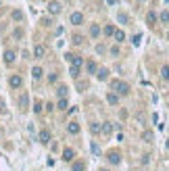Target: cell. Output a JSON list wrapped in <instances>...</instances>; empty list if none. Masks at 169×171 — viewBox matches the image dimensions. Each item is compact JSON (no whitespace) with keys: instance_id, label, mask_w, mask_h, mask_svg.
<instances>
[{"instance_id":"obj_16","label":"cell","mask_w":169,"mask_h":171,"mask_svg":"<svg viewBox=\"0 0 169 171\" xmlns=\"http://www.w3.org/2000/svg\"><path fill=\"white\" fill-rule=\"evenodd\" d=\"M102 134H105V136H111L113 134V123H109V121H106V123H102Z\"/></svg>"},{"instance_id":"obj_39","label":"cell","mask_w":169,"mask_h":171,"mask_svg":"<svg viewBox=\"0 0 169 171\" xmlns=\"http://www.w3.org/2000/svg\"><path fill=\"white\" fill-rule=\"evenodd\" d=\"M100 171H109V169H100Z\"/></svg>"},{"instance_id":"obj_12","label":"cell","mask_w":169,"mask_h":171,"mask_svg":"<svg viewBox=\"0 0 169 171\" xmlns=\"http://www.w3.org/2000/svg\"><path fill=\"white\" fill-rule=\"evenodd\" d=\"M73 157H75V152H73V148H65L63 150V161H73Z\"/></svg>"},{"instance_id":"obj_40","label":"cell","mask_w":169,"mask_h":171,"mask_svg":"<svg viewBox=\"0 0 169 171\" xmlns=\"http://www.w3.org/2000/svg\"><path fill=\"white\" fill-rule=\"evenodd\" d=\"M167 38H169V34H167Z\"/></svg>"},{"instance_id":"obj_27","label":"cell","mask_w":169,"mask_h":171,"mask_svg":"<svg viewBox=\"0 0 169 171\" xmlns=\"http://www.w3.org/2000/svg\"><path fill=\"white\" fill-rule=\"evenodd\" d=\"M56 94H59V98H65V96H67V86H59Z\"/></svg>"},{"instance_id":"obj_30","label":"cell","mask_w":169,"mask_h":171,"mask_svg":"<svg viewBox=\"0 0 169 171\" xmlns=\"http://www.w3.org/2000/svg\"><path fill=\"white\" fill-rule=\"evenodd\" d=\"M159 19H161L163 23H169V13H167V11H163V13L159 15Z\"/></svg>"},{"instance_id":"obj_25","label":"cell","mask_w":169,"mask_h":171,"mask_svg":"<svg viewBox=\"0 0 169 171\" xmlns=\"http://www.w3.org/2000/svg\"><path fill=\"white\" fill-rule=\"evenodd\" d=\"M11 17H13L15 21H23V13L19 11V8H17V11H13V13H11Z\"/></svg>"},{"instance_id":"obj_13","label":"cell","mask_w":169,"mask_h":171,"mask_svg":"<svg viewBox=\"0 0 169 171\" xmlns=\"http://www.w3.org/2000/svg\"><path fill=\"white\" fill-rule=\"evenodd\" d=\"M106 102L109 104H117L119 102V96L115 94V92H109V94H106Z\"/></svg>"},{"instance_id":"obj_8","label":"cell","mask_w":169,"mask_h":171,"mask_svg":"<svg viewBox=\"0 0 169 171\" xmlns=\"http://www.w3.org/2000/svg\"><path fill=\"white\" fill-rule=\"evenodd\" d=\"M157 21H159V15H157L155 11H148V13H146V23H148V25H155Z\"/></svg>"},{"instance_id":"obj_19","label":"cell","mask_w":169,"mask_h":171,"mask_svg":"<svg viewBox=\"0 0 169 171\" xmlns=\"http://www.w3.org/2000/svg\"><path fill=\"white\" fill-rule=\"evenodd\" d=\"M31 75H34V79H40V77L44 75L42 67H34V69H31Z\"/></svg>"},{"instance_id":"obj_15","label":"cell","mask_w":169,"mask_h":171,"mask_svg":"<svg viewBox=\"0 0 169 171\" xmlns=\"http://www.w3.org/2000/svg\"><path fill=\"white\" fill-rule=\"evenodd\" d=\"M86 67H88V73H98V65H96L94 61H88Z\"/></svg>"},{"instance_id":"obj_4","label":"cell","mask_w":169,"mask_h":171,"mask_svg":"<svg viewBox=\"0 0 169 171\" xmlns=\"http://www.w3.org/2000/svg\"><path fill=\"white\" fill-rule=\"evenodd\" d=\"M8 86H11V88H21L23 86V77L21 75H11L8 77Z\"/></svg>"},{"instance_id":"obj_11","label":"cell","mask_w":169,"mask_h":171,"mask_svg":"<svg viewBox=\"0 0 169 171\" xmlns=\"http://www.w3.org/2000/svg\"><path fill=\"white\" fill-rule=\"evenodd\" d=\"M67 131H69V134H73V136H75V134H79V123H77V121H71V123L67 125Z\"/></svg>"},{"instance_id":"obj_36","label":"cell","mask_w":169,"mask_h":171,"mask_svg":"<svg viewBox=\"0 0 169 171\" xmlns=\"http://www.w3.org/2000/svg\"><path fill=\"white\" fill-rule=\"evenodd\" d=\"M15 38H21V36H23V29H15Z\"/></svg>"},{"instance_id":"obj_32","label":"cell","mask_w":169,"mask_h":171,"mask_svg":"<svg viewBox=\"0 0 169 171\" xmlns=\"http://www.w3.org/2000/svg\"><path fill=\"white\" fill-rule=\"evenodd\" d=\"M117 19H119L121 23H127V21H129V19H127V15H125V13H119V15H117Z\"/></svg>"},{"instance_id":"obj_29","label":"cell","mask_w":169,"mask_h":171,"mask_svg":"<svg viewBox=\"0 0 169 171\" xmlns=\"http://www.w3.org/2000/svg\"><path fill=\"white\" fill-rule=\"evenodd\" d=\"M142 138H144V142H153V131L146 130L144 134H142Z\"/></svg>"},{"instance_id":"obj_34","label":"cell","mask_w":169,"mask_h":171,"mask_svg":"<svg viewBox=\"0 0 169 171\" xmlns=\"http://www.w3.org/2000/svg\"><path fill=\"white\" fill-rule=\"evenodd\" d=\"M56 79H59V75H56V73H50V75H48V82L50 83H54Z\"/></svg>"},{"instance_id":"obj_10","label":"cell","mask_w":169,"mask_h":171,"mask_svg":"<svg viewBox=\"0 0 169 171\" xmlns=\"http://www.w3.org/2000/svg\"><path fill=\"white\" fill-rule=\"evenodd\" d=\"M19 107H21V111H27V107H29V96L27 94H21V98H19Z\"/></svg>"},{"instance_id":"obj_17","label":"cell","mask_w":169,"mask_h":171,"mask_svg":"<svg viewBox=\"0 0 169 171\" xmlns=\"http://www.w3.org/2000/svg\"><path fill=\"white\" fill-rule=\"evenodd\" d=\"M100 130H102V123H96V121H92L90 123V131L92 134H100Z\"/></svg>"},{"instance_id":"obj_18","label":"cell","mask_w":169,"mask_h":171,"mask_svg":"<svg viewBox=\"0 0 169 171\" xmlns=\"http://www.w3.org/2000/svg\"><path fill=\"white\" fill-rule=\"evenodd\" d=\"M67 107H69V104H67V98H59L56 109H59V111H67Z\"/></svg>"},{"instance_id":"obj_24","label":"cell","mask_w":169,"mask_h":171,"mask_svg":"<svg viewBox=\"0 0 169 171\" xmlns=\"http://www.w3.org/2000/svg\"><path fill=\"white\" fill-rule=\"evenodd\" d=\"M161 77L169 82V65H163V67H161Z\"/></svg>"},{"instance_id":"obj_2","label":"cell","mask_w":169,"mask_h":171,"mask_svg":"<svg viewBox=\"0 0 169 171\" xmlns=\"http://www.w3.org/2000/svg\"><path fill=\"white\" fill-rule=\"evenodd\" d=\"M65 59L71 63V67H77L79 69L82 65H84V59H82L79 55H71V52H67V55H65Z\"/></svg>"},{"instance_id":"obj_35","label":"cell","mask_w":169,"mask_h":171,"mask_svg":"<svg viewBox=\"0 0 169 171\" xmlns=\"http://www.w3.org/2000/svg\"><path fill=\"white\" fill-rule=\"evenodd\" d=\"M92 152H94V154H100V148H98V144H94V142H92Z\"/></svg>"},{"instance_id":"obj_3","label":"cell","mask_w":169,"mask_h":171,"mask_svg":"<svg viewBox=\"0 0 169 171\" xmlns=\"http://www.w3.org/2000/svg\"><path fill=\"white\" fill-rule=\"evenodd\" d=\"M106 159H109V163H113V165H119L121 163V154L117 150H109V152H106Z\"/></svg>"},{"instance_id":"obj_28","label":"cell","mask_w":169,"mask_h":171,"mask_svg":"<svg viewBox=\"0 0 169 171\" xmlns=\"http://www.w3.org/2000/svg\"><path fill=\"white\" fill-rule=\"evenodd\" d=\"M34 113H35V115H40V113H42V102H40V100H35V102H34Z\"/></svg>"},{"instance_id":"obj_6","label":"cell","mask_w":169,"mask_h":171,"mask_svg":"<svg viewBox=\"0 0 169 171\" xmlns=\"http://www.w3.org/2000/svg\"><path fill=\"white\" fill-rule=\"evenodd\" d=\"M38 140H40L44 146H46V144H50V131L48 130H42L40 134H38Z\"/></svg>"},{"instance_id":"obj_37","label":"cell","mask_w":169,"mask_h":171,"mask_svg":"<svg viewBox=\"0 0 169 171\" xmlns=\"http://www.w3.org/2000/svg\"><path fill=\"white\" fill-rule=\"evenodd\" d=\"M73 42L75 44H82V36H73Z\"/></svg>"},{"instance_id":"obj_1","label":"cell","mask_w":169,"mask_h":171,"mask_svg":"<svg viewBox=\"0 0 169 171\" xmlns=\"http://www.w3.org/2000/svg\"><path fill=\"white\" fill-rule=\"evenodd\" d=\"M111 90H115V94L117 96H125L129 92V86L125 82H121V79H113L111 82Z\"/></svg>"},{"instance_id":"obj_22","label":"cell","mask_w":169,"mask_h":171,"mask_svg":"<svg viewBox=\"0 0 169 171\" xmlns=\"http://www.w3.org/2000/svg\"><path fill=\"white\" fill-rule=\"evenodd\" d=\"M90 36H92V38H98V36H100V27L96 25V23L90 27Z\"/></svg>"},{"instance_id":"obj_38","label":"cell","mask_w":169,"mask_h":171,"mask_svg":"<svg viewBox=\"0 0 169 171\" xmlns=\"http://www.w3.org/2000/svg\"><path fill=\"white\" fill-rule=\"evenodd\" d=\"M106 2H109V4H117V0H106Z\"/></svg>"},{"instance_id":"obj_26","label":"cell","mask_w":169,"mask_h":171,"mask_svg":"<svg viewBox=\"0 0 169 171\" xmlns=\"http://www.w3.org/2000/svg\"><path fill=\"white\" fill-rule=\"evenodd\" d=\"M102 31H105V36H109V38H111V36H115V27H113V25H105V29H102Z\"/></svg>"},{"instance_id":"obj_23","label":"cell","mask_w":169,"mask_h":171,"mask_svg":"<svg viewBox=\"0 0 169 171\" xmlns=\"http://www.w3.org/2000/svg\"><path fill=\"white\" fill-rule=\"evenodd\" d=\"M71 169H73V171H84L86 169V163H84V161H77V163H73Z\"/></svg>"},{"instance_id":"obj_20","label":"cell","mask_w":169,"mask_h":171,"mask_svg":"<svg viewBox=\"0 0 169 171\" xmlns=\"http://www.w3.org/2000/svg\"><path fill=\"white\" fill-rule=\"evenodd\" d=\"M96 77H98L100 82H105L106 77H109V69H98V73H96Z\"/></svg>"},{"instance_id":"obj_14","label":"cell","mask_w":169,"mask_h":171,"mask_svg":"<svg viewBox=\"0 0 169 171\" xmlns=\"http://www.w3.org/2000/svg\"><path fill=\"white\" fill-rule=\"evenodd\" d=\"M15 52L13 50H7V52H4V63H7V65H11V63H15Z\"/></svg>"},{"instance_id":"obj_21","label":"cell","mask_w":169,"mask_h":171,"mask_svg":"<svg viewBox=\"0 0 169 171\" xmlns=\"http://www.w3.org/2000/svg\"><path fill=\"white\" fill-rule=\"evenodd\" d=\"M113 38L119 42V44H121V42H125V34H123V31H119V29H115V36H113Z\"/></svg>"},{"instance_id":"obj_31","label":"cell","mask_w":169,"mask_h":171,"mask_svg":"<svg viewBox=\"0 0 169 171\" xmlns=\"http://www.w3.org/2000/svg\"><path fill=\"white\" fill-rule=\"evenodd\" d=\"M0 113L7 115V102H4V98H0Z\"/></svg>"},{"instance_id":"obj_9","label":"cell","mask_w":169,"mask_h":171,"mask_svg":"<svg viewBox=\"0 0 169 171\" xmlns=\"http://www.w3.org/2000/svg\"><path fill=\"white\" fill-rule=\"evenodd\" d=\"M71 23H73V25H82V23H84V15L82 13H71Z\"/></svg>"},{"instance_id":"obj_5","label":"cell","mask_w":169,"mask_h":171,"mask_svg":"<svg viewBox=\"0 0 169 171\" xmlns=\"http://www.w3.org/2000/svg\"><path fill=\"white\" fill-rule=\"evenodd\" d=\"M48 13L50 15H59V13H61V2H56V0L48 2Z\"/></svg>"},{"instance_id":"obj_7","label":"cell","mask_w":169,"mask_h":171,"mask_svg":"<svg viewBox=\"0 0 169 171\" xmlns=\"http://www.w3.org/2000/svg\"><path fill=\"white\" fill-rule=\"evenodd\" d=\"M44 55H46V46H44V44H35V48H34V56H35V59H42Z\"/></svg>"},{"instance_id":"obj_33","label":"cell","mask_w":169,"mask_h":171,"mask_svg":"<svg viewBox=\"0 0 169 171\" xmlns=\"http://www.w3.org/2000/svg\"><path fill=\"white\" fill-rule=\"evenodd\" d=\"M69 73H71V77H77V75H79V69H77V67H71Z\"/></svg>"}]
</instances>
